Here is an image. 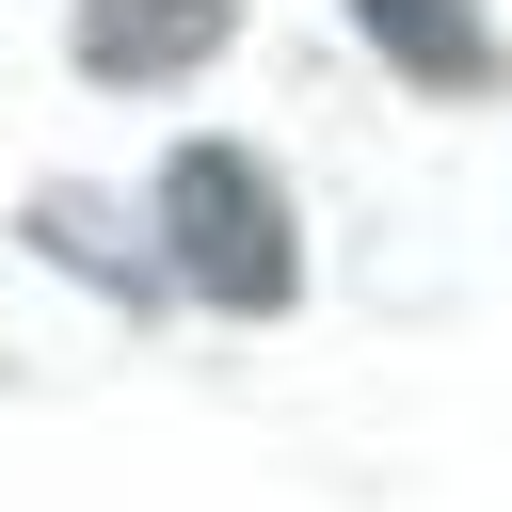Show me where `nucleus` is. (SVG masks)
Listing matches in <instances>:
<instances>
[{
    "label": "nucleus",
    "mask_w": 512,
    "mask_h": 512,
    "mask_svg": "<svg viewBox=\"0 0 512 512\" xmlns=\"http://www.w3.org/2000/svg\"><path fill=\"white\" fill-rule=\"evenodd\" d=\"M144 240H160V272H176L192 304H224V320H272V304L304 288V240H288V192H272L256 144H176L160 192H144Z\"/></svg>",
    "instance_id": "f257e3e1"
},
{
    "label": "nucleus",
    "mask_w": 512,
    "mask_h": 512,
    "mask_svg": "<svg viewBox=\"0 0 512 512\" xmlns=\"http://www.w3.org/2000/svg\"><path fill=\"white\" fill-rule=\"evenodd\" d=\"M224 48V0H80V80H192Z\"/></svg>",
    "instance_id": "f03ea898"
},
{
    "label": "nucleus",
    "mask_w": 512,
    "mask_h": 512,
    "mask_svg": "<svg viewBox=\"0 0 512 512\" xmlns=\"http://www.w3.org/2000/svg\"><path fill=\"white\" fill-rule=\"evenodd\" d=\"M352 32H368L400 80H432V96H480V80H496V16H480V0H352Z\"/></svg>",
    "instance_id": "7ed1b4c3"
},
{
    "label": "nucleus",
    "mask_w": 512,
    "mask_h": 512,
    "mask_svg": "<svg viewBox=\"0 0 512 512\" xmlns=\"http://www.w3.org/2000/svg\"><path fill=\"white\" fill-rule=\"evenodd\" d=\"M32 224H48V240H64V272H96V288H160V256H144V240H112V208H96V192H48Z\"/></svg>",
    "instance_id": "20e7f679"
}]
</instances>
